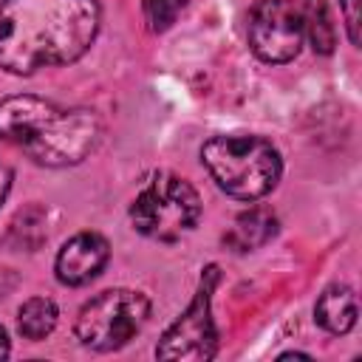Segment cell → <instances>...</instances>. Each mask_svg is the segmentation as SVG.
I'll use <instances>...</instances> for the list:
<instances>
[{"label": "cell", "mask_w": 362, "mask_h": 362, "mask_svg": "<svg viewBox=\"0 0 362 362\" xmlns=\"http://www.w3.org/2000/svg\"><path fill=\"white\" fill-rule=\"evenodd\" d=\"M300 20H303V37H308L311 48L317 54L328 57L337 45V28L331 23L328 0H303Z\"/></svg>", "instance_id": "4fadbf2b"}, {"label": "cell", "mask_w": 362, "mask_h": 362, "mask_svg": "<svg viewBox=\"0 0 362 362\" xmlns=\"http://www.w3.org/2000/svg\"><path fill=\"white\" fill-rule=\"evenodd\" d=\"M45 240H48V212L40 204H28L25 209H20L3 235V243L17 252H37Z\"/></svg>", "instance_id": "7c38bea8"}, {"label": "cell", "mask_w": 362, "mask_h": 362, "mask_svg": "<svg viewBox=\"0 0 362 362\" xmlns=\"http://www.w3.org/2000/svg\"><path fill=\"white\" fill-rule=\"evenodd\" d=\"M17 286H20V274H17L14 269H8V266H0V303H3Z\"/></svg>", "instance_id": "e0dca14e"}, {"label": "cell", "mask_w": 362, "mask_h": 362, "mask_svg": "<svg viewBox=\"0 0 362 362\" xmlns=\"http://www.w3.org/2000/svg\"><path fill=\"white\" fill-rule=\"evenodd\" d=\"M342 8V20H345V31L354 48H359L362 37H359V0H339Z\"/></svg>", "instance_id": "2e32d148"}, {"label": "cell", "mask_w": 362, "mask_h": 362, "mask_svg": "<svg viewBox=\"0 0 362 362\" xmlns=\"http://www.w3.org/2000/svg\"><path fill=\"white\" fill-rule=\"evenodd\" d=\"M57 320H59V311H57V303L54 300H48V297H31L17 311V331L25 339L40 342V339H45L57 328Z\"/></svg>", "instance_id": "5bb4252c"}, {"label": "cell", "mask_w": 362, "mask_h": 362, "mask_svg": "<svg viewBox=\"0 0 362 362\" xmlns=\"http://www.w3.org/2000/svg\"><path fill=\"white\" fill-rule=\"evenodd\" d=\"M201 161L218 189L249 204L269 195L283 175V158L277 147L255 133L212 136L201 147Z\"/></svg>", "instance_id": "7a4b0ae2"}, {"label": "cell", "mask_w": 362, "mask_h": 362, "mask_svg": "<svg viewBox=\"0 0 362 362\" xmlns=\"http://www.w3.org/2000/svg\"><path fill=\"white\" fill-rule=\"evenodd\" d=\"M96 0H3L0 68L14 76L76 62L96 40Z\"/></svg>", "instance_id": "6da1fadb"}, {"label": "cell", "mask_w": 362, "mask_h": 362, "mask_svg": "<svg viewBox=\"0 0 362 362\" xmlns=\"http://www.w3.org/2000/svg\"><path fill=\"white\" fill-rule=\"evenodd\" d=\"M11 181H14V173H11V167L0 164V206L6 204V198H8V192H11Z\"/></svg>", "instance_id": "ac0fdd59"}, {"label": "cell", "mask_w": 362, "mask_h": 362, "mask_svg": "<svg viewBox=\"0 0 362 362\" xmlns=\"http://www.w3.org/2000/svg\"><path fill=\"white\" fill-rule=\"evenodd\" d=\"M150 320V297L136 288H107L88 300L74 322L76 339L99 354L124 348Z\"/></svg>", "instance_id": "277c9868"}, {"label": "cell", "mask_w": 362, "mask_h": 362, "mask_svg": "<svg viewBox=\"0 0 362 362\" xmlns=\"http://www.w3.org/2000/svg\"><path fill=\"white\" fill-rule=\"evenodd\" d=\"M221 283V269L209 263L201 272L198 288L189 305L167 325L156 345V356L164 362H206L218 354V328L212 320V294Z\"/></svg>", "instance_id": "5b68a950"}, {"label": "cell", "mask_w": 362, "mask_h": 362, "mask_svg": "<svg viewBox=\"0 0 362 362\" xmlns=\"http://www.w3.org/2000/svg\"><path fill=\"white\" fill-rule=\"evenodd\" d=\"M102 139V119L90 107H57L45 124L23 144L31 161L42 167H71L85 161Z\"/></svg>", "instance_id": "8992f818"}, {"label": "cell", "mask_w": 362, "mask_h": 362, "mask_svg": "<svg viewBox=\"0 0 362 362\" xmlns=\"http://www.w3.org/2000/svg\"><path fill=\"white\" fill-rule=\"evenodd\" d=\"M201 195L195 187L167 170L153 173L130 204V223L150 240L173 243L201 221Z\"/></svg>", "instance_id": "3957f363"}, {"label": "cell", "mask_w": 362, "mask_h": 362, "mask_svg": "<svg viewBox=\"0 0 362 362\" xmlns=\"http://www.w3.org/2000/svg\"><path fill=\"white\" fill-rule=\"evenodd\" d=\"M54 110H57L54 102L31 96V93H17V96L3 99L0 102V139L23 147L45 124V119Z\"/></svg>", "instance_id": "9c48e42d"}, {"label": "cell", "mask_w": 362, "mask_h": 362, "mask_svg": "<svg viewBox=\"0 0 362 362\" xmlns=\"http://www.w3.org/2000/svg\"><path fill=\"white\" fill-rule=\"evenodd\" d=\"M189 0H141V11H144V23L150 31H167L178 14L187 8Z\"/></svg>", "instance_id": "9a60e30c"}, {"label": "cell", "mask_w": 362, "mask_h": 362, "mask_svg": "<svg viewBox=\"0 0 362 362\" xmlns=\"http://www.w3.org/2000/svg\"><path fill=\"white\" fill-rule=\"evenodd\" d=\"M11 354V339H8V334H6V328L0 325V359H6Z\"/></svg>", "instance_id": "d6986e66"}, {"label": "cell", "mask_w": 362, "mask_h": 362, "mask_svg": "<svg viewBox=\"0 0 362 362\" xmlns=\"http://www.w3.org/2000/svg\"><path fill=\"white\" fill-rule=\"evenodd\" d=\"M280 359H311V356L300 354V351H288V354H280Z\"/></svg>", "instance_id": "ffe728a7"}, {"label": "cell", "mask_w": 362, "mask_h": 362, "mask_svg": "<svg viewBox=\"0 0 362 362\" xmlns=\"http://www.w3.org/2000/svg\"><path fill=\"white\" fill-rule=\"evenodd\" d=\"M356 317H359V305H356V294H354L351 286L334 283L317 297L314 322L322 331H328L334 337H342L356 325Z\"/></svg>", "instance_id": "30bf717a"}, {"label": "cell", "mask_w": 362, "mask_h": 362, "mask_svg": "<svg viewBox=\"0 0 362 362\" xmlns=\"http://www.w3.org/2000/svg\"><path fill=\"white\" fill-rule=\"evenodd\" d=\"M110 257V243L99 232H79L62 243L54 260V274L62 286H88L102 274Z\"/></svg>", "instance_id": "ba28073f"}, {"label": "cell", "mask_w": 362, "mask_h": 362, "mask_svg": "<svg viewBox=\"0 0 362 362\" xmlns=\"http://www.w3.org/2000/svg\"><path fill=\"white\" fill-rule=\"evenodd\" d=\"M249 48L257 59L283 65L291 62L303 48V20L291 0H257L246 23Z\"/></svg>", "instance_id": "52a82bcc"}, {"label": "cell", "mask_w": 362, "mask_h": 362, "mask_svg": "<svg viewBox=\"0 0 362 362\" xmlns=\"http://www.w3.org/2000/svg\"><path fill=\"white\" fill-rule=\"evenodd\" d=\"M277 229H280V223H277V215L272 209L252 206L235 218V223L223 240L232 252H255V249L266 246L277 235Z\"/></svg>", "instance_id": "8fae6325"}]
</instances>
